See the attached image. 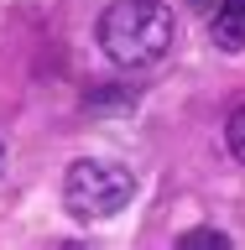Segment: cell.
I'll return each instance as SVG.
<instances>
[{
	"label": "cell",
	"mask_w": 245,
	"mask_h": 250,
	"mask_svg": "<svg viewBox=\"0 0 245 250\" xmlns=\"http://www.w3.org/2000/svg\"><path fill=\"white\" fill-rule=\"evenodd\" d=\"M178 42V21L162 0H115L99 16V47L120 68H156Z\"/></svg>",
	"instance_id": "6da1fadb"
},
{
	"label": "cell",
	"mask_w": 245,
	"mask_h": 250,
	"mask_svg": "<svg viewBox=\"0 0 245 250\" xmlns=\"http://www.w3.org/2000/svg\"><path fill=\"white\" fill-rule=\"evenodd\" d=\"M131 198H136L131 167L105 162V156H84V162H73L68 177H63V203H68V214H78V219H115Z\"/></svg>",
	"instance_id": "7a4b0ae2"
},
{
	"label": "cell",
	"mask_w": 245,
	"mask_h": 250,
	"mask_svg": "<svg viewBox=\"0 0 245 250\" xmlns=\"http://www.w3.org/2000/svg\"><path fill=\"white\" fill-rule=\"evenodd\" d=\"M209 37H214L224 52H240L245 47V0H214V11H209Z\"/></svg>",
	"instance_id": "3957f363"
},
{
	"label": "cell",
	"mask_w": 245,
	"mask_h": 250,
	"mask_svg": "<svg viewBox=\"0 0 245 250\" xmlns=\"http://www.w3.org/2000/svg\"><path fill=\"white\" fill-rule=\"evenodd\" d=\"M224 146H230V156H235V162L245 167V104L235 109L230 120H224Z\"/></svg>",
	"instance_id": "277c9868"
},
{
	"label": "cell",
	"mask_w": 245,
	"mask_h": 250,
	"mask_svg": "<svg viewBox=\"0 0 245 250\" xmlns=\"http://www.w3.org/2000/svg\"><path fill=\"white\" fill-rule=\"evenodd\" d=\"M178 245H183V250H199V245L203 250H230V234H224V229H188Z\"/></svg>",
	"instance_id": "5b68a950"
},
{
	"label": "cell",
	"mask_w": 245,
	"mask_h": 250,
	"mask_svg": "<svg viewBox=\"0 0 245 250\" xmlns=\"http://www.w3.org/2000/svg\"><path fill=\"white\" fill-rule=\"evenodd\" d=\"M0 172H5V146H0Z\"/></svg>",
	"instance_id": "8992f818"
}]
</instances>
